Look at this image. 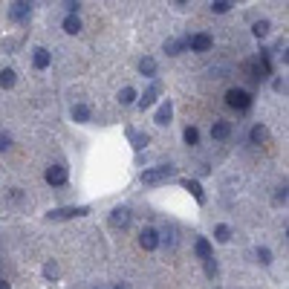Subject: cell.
I'll return each mask as SVG.
<instances>
[{
    "label": "cell",
    "mask_w": 289,
    "mask_h": 289,
    "mask_svg": "<svg viewBox=\"0 0 289 289\" xmlns=\"http://www.w3.org/2000/svg\"><path fill=\"white\" fill-rule=\"evenodd\" d=\"M231 6H234V0H211V12H217V15H226Z\"/></svg>",
    "instance_id": "obj_23"
},
{
    "label": "cell",
    "mask_w": 289,
    "mask_h": 289,
    "mask_svg": "<svg viewBox=\"0 0 289 289\" xmlns=\"http://www.w3.org/2000/svg\"><path fill=\"white\" fill-rule=\"evenodd\" d=\"M266 139H269V130H266L263 124H255V127H252V142H255V145H263Z\"/></svg>",
    "instance_id": "obj_21"
},
{
    "label": "cell",
    "mask_w": 289,
    "mask_h": 289,
    "mask_svg": "<svg viewBox=\"0 0 289 289\" xmlns=\"http://www.w3.org/2000/svg\"><path fill=\"white\" fill-rule=\"evenodd\" d=\"M130 220H133V214H130V208H124V205H119V208L110 211V226H113V229H127Z\"/></svg>",
    "instance_id": "obj_4"
},
{
    "label": "cell",
    "mask_w": 289,
    "mask_h": 289,
    "mask_svg": "<svg viewBox=\"0 0 289 289\" xmlns=\"http://www.w3.org/2000/svg\"><path fill=\"white\" fill-rule=\"evenodd\" d=\"M64 9H67L69 15H75V9H78V0H64Z\"/></svg>",
    "instance_id": "obj_31"
},
{
    "label": "cell",
    "mask_w": 289,
    "mask_h": 289,
    "mask_svg": "<svg viewBox=\"0 0 289 289\" xmlns=\"http://www.w3.org/2000/svg\"><path fill=\"white\" fill-rule=\"evenodd\" d=\"M90 214V208L87 205H69V208H52L50 214H47V220L58 223V220H72V217H84Z\"/></svg>",
    "instance_id": "obj_3"
},
{
    "label": "cell",
    "mask_w": 289,
    "mask_h": 289,
    "mask_svg": "<svg viewBox=\"0 0 289 289\" xmlns=\"http://www.w3.org/2000/svg\"><path fill=\"white\" fill-rule=\"evenodd\" d=\"M176 3H188V0H176Z\"/></svg>",
    "instance_id": "obj_36"
},
{
    "label": "cell",
    "mask_w": 289,
    "mask_h": 289,
    "mask_svg": "<svg viewBox=\"0 0 289 289\" xmlns=\"http://www.w3.org/2000/svg\"><path fill=\"white\" fill-rule=\"evenodd\" d=\"M139 72L148 75V78H153V75H156V61H153V58H142V61H139Z\"/></svg>",
    "instance_id": "obj_19"
},
{
    "label": "cell",
    "mask_w": 289,
    "mask_h": 289,
    "mask_svg": "<svg viewBox=\"0 0 289 289\" xmlns=\"http://www.w3.org/2000/svg\"><path fill=\"white\" fill-rule=\"evenodd\" d=\"M96 289H104V287H96Z\"/></svg>",
    "instance_id": "obj_37"
},
{
    "label": "cell",
    "mask_w": 289,
    "mask_h": 289,
    "mask_svg": "<svg viewBox=\"0 0 289 289\" xmlns=\"http://www.w3.org/2000/svg\"><path fill=\"white\" fill-rule=\"evenodd\" d=\"M90 116H93V110H90L87 104H75V107H72V119L78 121V124H84V121H90Z\"/></svg>",
    "instance_id": "obj_15"
},
{
    "label": "cell",
    "mask_w": 289,
    "mask_h": 289,
    "mask_svg": "<svg viewBox=\"0 0 289 289\" xmlns=\"http://www.w3.org/2000/svg\"><path fill=\"white\" fill-rule=\"evenodd\" d=\"M269 29H272L269 20H255V23H252V35H255V38H266Z\"/></svg>",
    "instance_id": "obj_20"
},
{
    "label": "cell",
    "mask_w": 289,
    "mask_h": 289,
    "mask_svg": "<svg viewBox=\"0 0 289 289\" xmlns=\"http://www.w3.org/2000/svg\"><path fill=\"white\" fill-rule=\"evenodd\" d=\"M9 20H15V23H26V20H29V0H15L12 9H9Z\"/></svg>",
    "instance_id": "obj_6"
},
{
    "label": "cell",
    "mask_w": 289,
    "mask_h": 289,
    "mask_svg": "<svg viewBox=\"0 0 289 289\" xmlns=\"http://www.w3.org/2000/svg\"><path fill=\"white\" fill-rule=\"evenodd\" d=\"M205 275H208V278H217V263H214V257H205Z\"/></svg>",
    "instance_id": "obj_29"
},
{
    "label": "cell",
    "mask_w": 289,
    "mask_h": 289,
    "mask_svg": "<svg viewBox=\"0 0 289 289\" xmlns=\"http://www.w3.org/2000/svg\"><path fill=\"white\" fill-rule=\"evenodd\" d=\"M182 136H185V145L194 148V145L200 142V130H197V127H185V133H182Z\"/></svg>",
    "instance_id": "obj_26"
},
{
    "label": "cell",
    "mask_w": 289,
    "mask_h": 289,
    "mask_svg": "<svg viewBox=\"0 0 289 289\" xmlns=\"http://www.w3.org/2000/svg\"><path fill=\"white\" fill-rule=\"evenodd\" d=\"M133 102H136V90H133V87H121L119 104H133Z\"/></svg>",
    "instance_id": "obj_24"
},
{
    "label": "cell",
    "mask_w": 289,
    "mask_h": 289,
    "mask_svg": "<svg viewBox=\"0 0 289 289\" xmlns=\"http://www.w3.org/2000/svg\"><path fill=\"white\" fill-rule=\"evenodd\" d=\"M182 185H185V191H191V194H194V200H197V203H205L203 185H200V182H197V179H185V182H182Z\"/></svg>",
    "instance_id": "obj_16"
},
{
    "label": "cell",
    "mask_w": 289,
    "mask_h": 289,
    "mask_svg": "<svg viewBox=\"0 0 289 289\" xmlns=\"http://www.w3.org/2000/svg\"><path fill=\"white\" fill-rule=\"evenodd\" d=\"M159 93H162V84H159V81H153V84L148 87L145 93H142V99H139V107H142V110H148V107L156 102V96H159Z\"/></svg>",
    "instance_id": "obj_10"
},
{
    "label": "cell",
    "mask_w": 289,
    "mask_h": 289,
    "mask_svg": "<svg viewBox=\"0 0 289 289\" xmlns=\"http://www.w3.org/2000/svg\"><path fill=\"white\" fill-rule=\"evenodd\" d=\"M214 237H217V243H229L231 240V229L229 226H217L214 229Z\"/></svg>",
    "instance_id": "obj_25"
},
{
    "label": "cell",
    "mask_w": 289,
    "mask_h": 289,
    "mask_svg": "<svg viewBox=\"0 0 289 289\" xmlns=\"http://www.w3.org/2000/svg\"><path fill=\"white\" fill-rule=\"evenodd\" d=\"M127 136H130L133 151H145V148H148V142H151V136H148V133H136V130H127Z\"/></svg>",
    "instance_id": "obj_14"
},
{
    "label": "cell",
    "mask_w": 289,
    "mask_h": 289,
    "mask_svg": "<svg viewBox=\"0 0 289 289\" xmlns=\"http://www.w3.org/2000/svg\"><path fill=\"white\" fill-rule=\"evenodd\" d=\"M0 289H12V287H9V281H6V278H0Z\"/></svg>",
    "instance_id": "obj_34"
},
{
    "label": "cell",
    "mask_w": 289,
    "mask_h": 289,
    "mask_svg": "<svg viewBox=\"0 0 289 289\" xmlns=\"http://www.w3.org/2000/svg\"><path fill=\"white\" fill-rule=\"evenodd\" d=\"M139 246H142L145 252L156 249V246H159V231H156V229H145V231L139 234Z\"/></svg>",
    "instance_id": "obj_9"
},
{
    "label": "cell",
    "mask_w": 289,
    "mask_h": 289,
    "mask_svg": "<svg viewBox=\"0 0 289 289\" xmlns=\"http://www.w3.org/2000/svg\"><path fill=\"white\" fill-rule=\"evenodd\" d=\"M9 145H12V136H9L6 130H0V153L9 151Z\"/></svg>",
    "instance_id": "obj_30"
},
{
    "label": "cell",
    "mask_w": 289,
    "mask_h": 289,
    "mask_svg": "<svg viewBox=\"0 0 289 289\" xmlns=\"http://www.w3.org/2000/svg\"><path fill=\"white\" fill-rule=\"evenodd\" d=\"M64 32L67 35H78L81 32V20H78L75 15H67L64 17Z\"/></svg>",
    "instance_id": "obj_17"
},
{
    "label": "cell",
    "mask_w": 289,
    "mask_h": 289,
    "mask_svg": "<svg viewBox=\"0 0 289 289\" xmlns=\"http://www.w3.org/2000/svg\"><path fill=\"white\" fill-rule=\"evenodd\" d=\"M211 47H214V38L205 35V32L191 35V38H188V50H194V52H208Z\"/></svg>",
    "instance_id": "obj_5"
},
{
    "label": "cell",
    "mask_w": 289,
    "mask_h": 289,
    "mask_svg": "<svg viewBox=\"0 0 289 289\" xmlns=\"http://www.w3.org/2000/svg\"><path fill=\"white\" fill-rule=\"evenodd\" d=\"M173 173H176L173 165H156V168H148L142 173V182L145 185H159V182H168Z\"/></svg>",
    "instance_id": "obj_1"
},
{
    "label": "cell",
    "mask_w": 289,
    "mask_h": 289,
    "mask_svg": "<svg viewBox=\"0 0 289 289\" xmlns=\"http://www.w3.org/2000/svg\"><path fill=\"white\" fill-rule=\"evenodd\" d=\"M44 275H47V278H50V281H58V278H61V269H58V263H47V266H44Z\"/></svg>",
    "instance_id": "obj_27"
},
{
    "label": "cell",
    "mask_w": 289,
    "mask_h": 289,
    "mask_svg": "<svg viewBox=\"0 0 289 289\" xmlns=\"http://www.w3.org/2000/svg\"><path fill=\"white\" fill-rule=\"evenodd\" d=\"M194 252H197V257H203V260L205 257H211V243H208L205 237H200L197 240V246H194Z\"/></svg>",
    "instance_id": "obj_22"
},
{
    "label": "cell",
    "mask_w": 289,
    "mask_h": 289,
    "mask_svg": "<svg viewBox=\"0 0 289 289\" xmlns=\"http://www.w3.org/2000/svg\"><path fill=\"white\" fill-rule=\"evenodd\" d=\"M226 104L234 107V110H249V107H252V93H246V90H240V87H231V90L226 93Z\"/></svg>",
    "instance_id": "obj_2"
},
{
    "label": "cell",
    "mask_w": 289,
    "mask_h": 289,
    "mask_svg": "<svg viewBox=\"0 0 289 289\" xmlns=\"http://www.w3.org/2000/svg\"><path fill=\"white\" fill-rule=\"evenodd\" d=\"M275 203H287V188H278V194H275Z\"/></svg>",
    "instance_id": "obj_32"
},
{
    "label": "cell",
    "mask_w": 289,
    "mask_h": 289,
    "mask_svg": "<svg viewBox=\"0 0 289 289\" xmlns=\"http://www.w3.org/2000/svg\"><path fill=\"white\" fill-rule=\"evenodd\" d=\"M50 61H52V58H50V50L35 47V52H32V64H35V67H38V69H47V67H50Z\"/></svg>",
    "instance_id": "obj_12"
},
{
    "label": "cell",
    "mask_w": 289,
    "mask_h": 289,
    "mask_svg": "<svg viewBox=\"0 0 289 289\" xmlns=\"http://www.w3.org/2000/svg\"><path fill=\"white\" fill-rule=\"evenodd\" d=\"M231 136V124H229V121H214V124H211V139H229Z\"/></svg>",
    "instance_id": "obj_13"
},
{
    "label": "cell",
    "mask_w": 289,
    "mask_h": 289,
    "mask_svg": "<svg viewBox=\"0 0 289 289\" xmlns=\"http://www.w3.org/2000/svg\"><path fill=\"white\" fill-rule=\"evenodd\" d=\"M275 90H278V93H287V81H284V78H278V81H275Z\"/></svg>",
    "instance_id": "obj_33"
},
{
    "label": "cell",
    "mask_w": 289,
    "mask_h": 289,
    "mask_svg": "<svg viewBox=\"0 0 289 289\" xmlns=\"http://www.w3.org/2000/svg\"><path fill=\"white\" fill-rule=\"evenodd\" d=\"M15 81H17V75H15V69H0V87L3 90H9V87H15Z\"/></svg>",
    "instance_id": "obj_18"
},
{
    "label": "cell",
    "mask_w": 289,
    "mask_h": 289,
    "mask_svg": "<svg viewBox=\"0 0 289 289\" xmlns=\"http://www.w3.org/2000/svg\"><path fill=\"white\" fill-rule=\"evenodd\" d=\"M44 176H47V182H50V185H64V182H67V176H69V171H67V165H50Z\"/></svg>",
    "instance_id": "obj_7"
},
{
    "label": "cell",
    "mask_w": 289,
    "mask_h": 289,
    "mask_svg": "<svg viewBox=\"0 0 289 289\" xmlns=\"http://www.w3.org/2000/svg\"><path fill=\"white\" fill-rule=\"evenodd\" d=\"M188 50V38H168L165 41V52L168 55H179V52Z\"/></svg>",
    "instance_id": "obj_11"
},
{
    "label": "cell",
    "mask_w": 289,
    "mask_h": 289,
    "mask_svg": "<svg viewBox=\"0 0 289 289\" xmlns=\"http://www.w3.org/2000/svg\"><path fill=\"white\" fill-rule=\"evenodd\" d=\"M113 289H130V287H127V284H116Z\"/></svg>",
    "instance_id": "obj_35"
},
{
    "label": "cell",
    "mask_w": 289,
    "mask_h": 289,
    "mask_svg": "<svg viewBox=\"0 0 289 289\" xmlns=\"http://www.w3.org/2000/svg\"><path fill=\"white\" fill-rule=\"evenodd\" d=\"M257 260H260L263 266H269V263H272V252H269L266 246H260V249H257Z\"/></svg>",
    "instance_id": "obj_28"
},
{
    "label": "cell",
    "mask_w": 289,
    "mask_h": 289,
    "mask_svg": "<svg viewBox=\"0 0 289 289\" xmlns=\"http://www.w3.org/2000/svg\"><path fill=\"white\" fill-rule=\"evenodd\" d=\"M171 116H173V104H171V99H165V102L159 104V110H156L153 121H156L159 127H165V124H171Z\"/></svg>",
    "instance_id": "obj_8"
}]
</instances>
